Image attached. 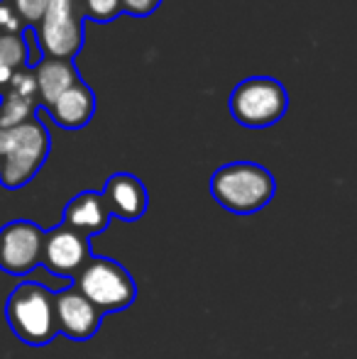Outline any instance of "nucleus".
Returning a JSON list of instances; mask_svg holds the SVG:
<instances>
[{"instance_id": "0eeeda50", "label": "nucleus", "mask_w": 357, "mask_h": 359, "mask_svg": "<svg viewBox=\"0 0 357 359\" xmlns=\"http://www.w3.org/2000/svg\"><path fill=\"white\" fill-rule=\"evenodd\" d=\"M44 232L32 220H13L0 227V269L10 276H27L42 266Z\"/></svg>"}, {"instance_id": "6ab92c4d", "label": "nucleus", "mask_w": 357, "mask_h": 359, "mask_svg": "<svg viewBox=\"0 0 357 359\" xmlns=\"http://www.w3.org/2000/svg\"><path fill=\"white\" fill-rule=\"evenodd\" d=\"M162 5V0H123V13L133 18H149Z\"/></svg>"}, {"instance_id": "f03ea898", "label": "nucleus", "mask_w": 357, "mask_h": 359, "mask_svg": "<svg viewBox=\"0 0 357 359\" xmlns=\"http://www.w3.org/2000/svg\"><path fill=\"white\" fill-rule=\"evenodd\" d=\"M274 194L276 181L271 171L255 161H233L210 176V196L220 208L235 215H252L267 208Z\"/></svg>"}, {"instance_id": "4468645a", "label": "nucleus", "mask_w": 357, "mask_h": 359, "mask_svg": "<svg viewBox=\"0 0 357 359\" xmlns=\"http://www.w3.org/2000/svg\"><path fill=\"white\" fill-rule=\"evenodd\" d=\"M39 98L20 93H3L0 95V128H18L27 120L37 118Z\"/></svg>"}, {"instance_id": "f8f14e48", "label": "nucleus", "mask_w": 357, "mask_h": 359, "mask_svg": "<svg viewBox=\"0 0 357 359\" xmlns=\"http://www.w3.org/2000/svg\"><path fill=\"white\" fill-rule=\"evenodd\" d=\"M110 217L113 215L105 205L103 194H98V191H81L64 208V225L86 237L103 232L110 225Z\"/></svg>"}, {"instance_id": "dca6fc26", "label": "nucleus", "mask_w": 357, "mask_h": 359, "mask_svg": "<svg viewBox=\"0 0 357 359\" xmlns=\"http://www.w3.org/2000/svg\"><path fill=\"white\" fill-rule=\"evenodd\" d=\"M83 20L93 22H113L123 13V0H79Z\"/></svg>"}, {"instance_id": "f3484780", "label": "nucleus", "mask_w": 357, "mask_h": 359, "mask_svg": "<svg viewBox=\"0 0 357 359\" xmlns=\"http://www.w3.org/2000/svg\"><path fill=\"white\" fill-rule=\"evenodd\" d=\"M27 29H29L27 22H25L22 15L18 13V8L13 5V0H0V32L25 37Z\"/></svg>"}, {"instance_id": "aec40b11", "label": "nucleus", "mask_w": 357, "mask_h": 359, "mask_svg": "<svg viewBox=\"0 0 357 359\" xmlns=\"http://www.w3.org/2000/svg\"><path fill=\"white\" fill-rule=\"evenodd\" d=\"M13 74H15L13 69L5 67V64L0 62V95H3V93H5V88L10 86V81H13Z\"/></svg>"}, {"instance_id": "39448f33", "label": "nucleus", "mask_w": 357, "mask_h": 359, "mask_svg": "<svg viewBox=\"0 0 357 359\" xmlns=\"http://www.w3.org/2000/svg\"><path fill=\"white\" fill-rule=\"evenodd\" d=\"M289 108L284 83L269 76H252L240 81L230 93V115L245 128H269L279 123Z\"/></svg>"}, {"instance_id": "423d86ee", "label": "nucleus", "mask_w": 357, "mask_h": 359, "mask_svg": "<svg viewBox=\"0 0 357 359\" xmlns=\"http://www.w3.org/2000/svg\"><path fill=\"white\" fill-rule=\"evenodd\" d=\"M44 57L74 62L83 49V15L79 0H52L49 13L34 27Z\"/></svg>"}, {"instance_id": "2eb2a0df", "label": "nucleus", "mask_w": 357, "mask_h": 359, "mask_svg": "<svg viewBox=\"0 0 357 359\" xmlns=\"http://www.w3.org/2000/svg\"><path fill=\"white\" fill-rule=\"evenodd\" d=\"M0 62L13 72L27 67V42H25V37L0 32Z\"/></svg>"}, {"instance_id": "1a4fd4ad", "label": "nucleus", "mask_w": 357, "mask_h": 359, "mask_svg": "<svg viewBox=\"0 0 357 359\" xmlns=\"http://www.w3.org/2000/svg\"><path fill=\"white\" fill-rule=\"evenodd\" d=\"M54 316H57V330L74 342H88L103 323V313L74 284L54 293Z\"/></svg>"}, {"instance_id": "6e6552de", "label": "nucleus", "mask_w": 357, "mask_h": 359, "mask_svg": "<svg viewBox=\"0 0 357 359\" xmlns=\"http://www.w3.org/2000/svg\"><path fill=\"white\" fill-rule=\"evenodd\" d=\"M90 259H93L90 237L72 230V227L64 225V222L44 232L42 266L49 274L74 281Z\"/></svg>"}, {"instance_id": "f257e3e1", "label": "nucleus", "mask_w": 357, "mask_h": 359, "mask_svg": "<svg viewBox=\"0 0 357 359\" xmlns=\"http://www.w3.org/2000/svg\"><path fill=\"white\" fill-rule=\"evenodd\" d=\"M49 151L52 137L42 120L0 128V186L10 191L27 186L49 159Z\"/></svg>"}, {"instance_id": "7ed1b4c3", "label": "nucleus", "mask_w": 357, "mask_h": 359, "mask_svg": "<svg viewBox=\"0 0 357 359\" xmlns=\"http://www.w3.org/2000/svg\"><path fill=\"white\" fill-rule=\"evenodd\" d=\"M5 318L20 342L44 347L59 335L54 316V291L37 281H20L5 303Z\"/></svg>"}, {"instance_id": "ddd939ff", "label": "nucleus", "mask_w": 357, "mask_h": 359, "mask_svg": "<svg viewBox=\"0 0 357 359\" xmlns=\"http://www.w3.org/2000/svg\"><path fill=\"white\" fill-rule=\"evenodd\" d=\"M34 74H37L39 100H42L44 108H49L59 95L67 93L76 81H81L74 62H69V59L44 57L42 62L34 67Z\"/></svg>"}, {"instance_id": "a211bd4d", "label": "nucleus", "mask_w": 357, "mask_h": 359, "mask_svg": "<svg viewBox=\"0 0 357 359\" xmlns=\"http://www.w3.org/2000/svg\"><path fill=\"white\" fill-rule=\"evenodd\" d=\"M13 5L18 8V13L22 15L27 27H37V25L44 20V15L49 13L52 0H13Z\"/></svg>"}, {"instance_id": "9b49d317", "label": "nucleus", "mask_w": 357, "mask_h": 359, "mask_svg": "<svg viewBox=\"0 0 357 359\" xmlns=\"http://www.w3.org/2000/svg\"><path fill=\"white\" fill-rule=\"evenodd\" d=\"M52 120L64 130H81L95 113V93L86 81H76L67 93H62L47 108Z\"/></svg>"}, {"instance_id": "20e7f679", "label": "nucleus", "mask_w": 357, "mask_h": 359, "mask_svg": "<svg viewBox=\"0 0 357 359\" xmlns=\"http://www.w3.org/2000/svg\"><path fill=\"white\" fill-rule=\"evenodd\" d=\"M103 316L125 311L137 298V284L133 274L108 257H93L83 271L72 281Z\"/></svg>"}, {"instance_id": "9d476101", "label": "nucleus", "mask_w": 357, "mask_h": 359, "mask_svg": "<svg viewBox=\"0 0 357 359\" xmlns=\"http://www.w3.org/2000/svg\"><path fill=\"white\" fill-rule=\"evenodd\" d=\"M103 198L105 205H108L110 215L120 217L125 222H137L140 217H144L149 205V196L144 184L133 174H113L103 186Z\"/></svg>"}]
</instances>
